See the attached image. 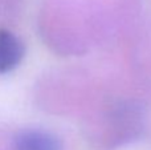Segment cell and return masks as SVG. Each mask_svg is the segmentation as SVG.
<instances>
[{"instance_id": "obj_1", "label": "cell", "mask_w": 151, "mask_h": 150, "mask_svg": "<svg viewBox=\"0 0 151 150\" xmlns=\"http://www.w3.org/2000/svg\"><path fill=\"white\" fill-rule=\"evenodd\" d=\"M13 150H63L60 138L44 129H25L15 136Z\"/></svg>"}, {"instance_id": "obj_2", "label": "cell", "mask_w": 151, "mask_h": 150, "mask_svg": "<svg viewBox=\"0 0 151 150\" xmlns=\"http://www.w3.org/2000/svg\"><path fill=\"white\" fill-rule=\"evenodd\" d=\"M25 55L24 43L8 29H0V76L16 69Z\"/></svg>"}]
</instances>
